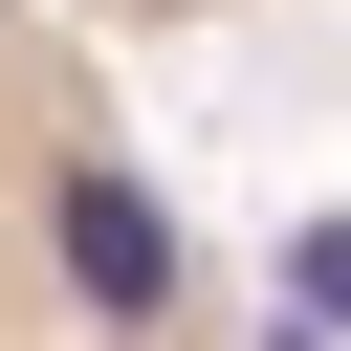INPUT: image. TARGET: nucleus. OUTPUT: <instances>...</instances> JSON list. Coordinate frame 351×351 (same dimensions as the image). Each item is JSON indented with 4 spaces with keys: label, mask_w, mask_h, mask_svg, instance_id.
Masks as SVG:
<instances>
[{
    "label": "nucleus",
    "mask_w": 351,
    "mask_h": 351,
    "mask_svg": "<svg viewBox=\"0 0 351 351\" xmlns=\"http://www.w3.org/2000/svg\"><path fill=\"white\" fill-rule=\"evenodd\" d=\"M0 351H241V307L66 0H0Z\"/></svg>",
    "instance_id": "1"
},
{
    "label": "nucleus",
    "mask_w": 351,
    "mask_h": 351,
    "mask_svg": "<svg viewBox=\"0 0 351 351\" xmlns=\"http://www.w3.org/2000/svg\"><path fill=\"white\" fill-rule=\"evenodd\" d=\"M66 22H241V0H66Z\"/></svg>",
    "instance_id": "2"
}]
</instances>
